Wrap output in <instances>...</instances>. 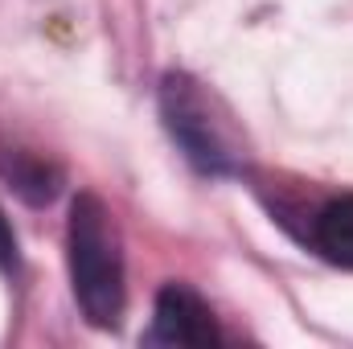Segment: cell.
I'll return each instance as SVG.
<instances>
[{
	"label": "cell",
	"mask_w": 353,
	"mask_h": 349,
	"mask_svg": "<svg viewBox=\"0 0 353 349\" xmlns=\"http://www.w3.org/2000/svg\"><path fill=\"white\" fill-rule=\"evenodd\" d=\"M312 243H316V251L329 263L353 271V193L329 201V206L316 214V222H312Z\"/></svg>",
	"instance_id": "obj_5"
},
{
	"label": "cell",
	"mask_w": 353,
	"mask_h": 349,
	"mask_svg": "<svg viewBox=\"0 0 353 349\" xmlns=\"http://www.w3.org/2000/svg\"><path fill=\"white\" fill-rule=\"evenodd\" d=\"M0 177L25 197V201H50L62 185V169L50 165L41 152L17 148V144H0Z\"/></svg>",
	"instance_id": "obj_4"
},
{
	"label": "cell",
	"mask_w": 353,
	"mask_h": 349,
	"mask_svg": "<svg viewBox=\"0 0 353 349\" xmlns=\"http://www.w3.org/2000/svg\"><path fill=\"white\" fill-rule=\"evenodd\" d=\"M161 115L165 128L181 144V152L189 157L193 169L205 177H230L239 173V152L230 148L226 132L214 123L210 115V99L189 74H165L161 83Z\"/></svg>",
	"instance_id": "obj_2"
},
{
	"label": "cell",
	"mask_w": 353,
	"mask_h": 349,
	"mask_svg": "<svg viewBox=\"0 0 353 349\" xmlns=\"http://www.w3.org/2000/svg\"><path fill=\"white\" fill-rule=\"evenodd\" d=\"M0 267L4 271L17 267V239H12V226L4 222V214H0Z\"/></svg>",
	"instance_id": "obj_6"
},
{
	"label": "cell",
	"mask_w": 353,
	"mask_h": 349,
	"mask_svg": "<svg viewBox=\"0 0 353 349\" xmlns=\"http://www.w3.org/2000/svg\"><path fill=\"white\" fill-rule=\"evenodd\" d=\"M66 263H70V288L94 329H115L128 308V283H123V251L111 222V210L103 197L79 193L70 201L66 222Z\"/></svg>",
	"instance_id": "obj_1"
},
{
	"label": "cell",
	"mask_w": 353,
	"mask_h": 349,
	"mask_svg": "<svg viewBox=\"0 0 353 349\" xmlns=\"http://www.w3.org/2000/svg\"><path fill=\"white\" fill-rule=\"evenodd\" d=\"M222 329L210 312V304L189 288V283H165L157 292V308H152V325L144 333V346H218Z\"/></svg>",
	"instance_id": "obj_3"
}]
</instances>
